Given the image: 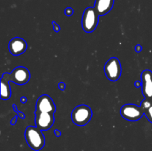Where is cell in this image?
Returning a JSON list of instances; mask_svg holds the SVG:
<instances>
[{
    "label": "cell",
    "instance_id": "1",
    "mask_svg": "<svg viewBox=\"0 0 152 151\" xmlns=\"http://www.w3.org/2000/svg\"><path fill=\"white\" fill-rule=\"evenodd\" d=\"M25 138L28 146L35 151L42 149L45 144V139L42 130L34 126H28L25 132Z\"/></svg>",
    "mask_w": 152,
    "mask_h": 151
},
{
    "label": "cell",
    "instance_id": "2",
    "mask_svg": "<svg viewBox=\"0 0 152 151\" xmlns=\"http://www.w3.org/2000/svg\"><path fill=\"white\" fill-rule=\"evenodd\" d=\"M92 115L93 113L90 107L86 105H80L73 110L71 119L76 125L85 126L91 119Z\"/></svg>",
    "mask_w": 152,
    "mask_h": 151
},
{
    "label": "cell",
    "instance_id": "3",
    "mask_svg": "<svg viewBox=\"0 0 152 151\" xmlns=\"http://www.w3.org/2000/svg\"><path fill=\"white\" fill-rule=\"evenodd\" d=\"M99 15L94 7H89L85 10L82 17V28L86 33H91L97 27Z\"/></svg>",
    "mask_w": 152,
    "mask_h": 151
},
{
    "label": "cell",
    "instance_id": "4",
    "mask_svg": "<svg viewBox=\"0 0 152 151\" xmlns=\"http://www.w3.org/2000/svg\"><path fill=\"white\" fill-rule=\"evenodd\" d=\"M2 77L5 78L9 81L19 84L23 85L27 84L31 78V73L30 71L26 68L22 66L17 67L14 68L11 73H4L2 75Z\"/></svg>",
    "mask_w": 152,
    "mask_h": 151
},
{
    "label": "cell",
    "instance_id": "5",
    "mask_svg": "<svg viewBox=\"0 0 152 151\" xmlns=\"http://www.w3.org/2000/svg\"><path fill=\"white\" fill-rule=\"evenodd\" d=\"M104 71L108 79L111 81H117L122 73V67L120 60L116 57H111L105 63Z\"/></svg>",
    "mask_w": 152,
    "mask_h": 151
},
{
    "label": "cell",
    "instance_id": "6",
    "mask_svg": "<svg viewBox=\"0 0 152 151\" xmlns=\"http://www.w3.org/2000/svg\"><path fill=\"white\" fill-rule=\"evenodd\" d=\"M122 117L128 121H138L144 115V113L140 106L134 104H126L120 109Z\"/></svg>",
    "mask_w": 152,
    "mask_h": 151
},
{
    "label": "cell",
    "instance_id": "7",
    "mask_svg": "<svg viewBox=\"0 0 152 151\" xmlns=\"http://www.w3.org/2000/svg\"><path fill=\"white\" fill-rule=\"evenodd\" d=\"M34 115L36 127L42 131L49 130L54 124V114L36 110L34 112Z\"/></svg>",
    "mask_w": 152,
    "mask_h": 151
},
{
    "label": "cell",
    "instance_id": "8",
    "mask_svg": "<svg viewBox=\"0 0 152 151\" xmlns=\"http://www.w3.org/2000/svg\"><path fill=\"white\" fill-rule=\"evenodd\" d=\"M141 90L144 98L152 100V71L145 70L140 76Z\"/></svg>",
    "mask_w": 152,
    "mask_h": 151
},
{
    "label": "cell",
    "instance_id": "9",
    "mask_svg": "<svg viewBox=\"0 0 152 151\" xmlns=\"http://www.w3.org/2000/svg\"><path fill=\"white\" fill-rule=\"evenodd\" d=\"M56 109V105H55L53 99L48 95H42L37 99V104H36V110L37 111L54 114Z\"/></svg>",
    "mask_w": 152,
    "mask_h": 151
},
{
    "label": "cell",
    "instance_id": "10",
    "mask_svg": "<svg viewBox=\"0 0 152 151\" xmlns=\"http://www.w3.org/2000/svg\"><path fill=\"white\" fill-rule=\"evenodd\" d=\"M27 43L25 40L20 37H15L12 38L8 44V48L10 53L13 56H19L27 50Z\"/></svg>",
    "mask_w": 152,
    "mask_h": 151
},
{
    "label": "cell",
    "instance_id": "11",
    "mask_svg": "<svg viewBox=\"0 0 152 151\" xmlns=\"http://www.w3.org/2000/svg\"><path fill=\"white\" fill-rule=\"evenodd\" d=\"M114 4V0H95L94 7L99 16H104L109 13Z\"/></svg>",
    "mask_w": 152,
    "mask_h": 151
},
{
    "label": "cell",
    "instance_id": "12",
    "mask_svg": "<svg viewBox=\"0 0 152 151\" xmlns=\"http://www.w3.org/2000/svg\"><path fill=\"white\" fill-rule=\"evenodd\" d=\"M0 81H1V99L2 100H8L11 96V90L9 84L10 81L2 76Z\"/></svg>",
    "mask_w": 152,
    "mask_h": 151
},
{
    "label": "cell",
    "instance_id": "13",
    "mask_svg": "<svg viewBox=\"0 0 152 151\" xmlns=\"http://www.w3.org/2000/svg\"><path fill=\"white\" fill-rule=\"evenodd\" d=\"M140 107L143 110L144 115L146 116L148 121L152 123V100L145 99L141 102Z\"/></svg>",
    "mask_w": 152,
    "mask_h": 151
},
{
    "label": "cell",
    "instance_id": "14",
    "mask_svg": "<svg viewBox=\"0 0 152 151\" xmlns=\"http://www.w3.org/2000/svg\"><path fill=\"white\" fill-rule=\"evenodd\" d=\"M13 110H14L15 112L17 113V114H18V115H19V116L21 118H22V119H24V118H25V114H24L23 113H22V112H20V111L18 110L17 108H16V105H13Z\"/></svg>",
    "mask_w": 152,
    "mask_h": 151
},
{
    "label": "cell",
    "instance_id": "15",
    "mask_svg": "<svg viewBox=\"0 0 152 151\" xmlns=\"http://www.w3.org/2000/svg\"><path fill=\"white\" fill-rule=\"evenodd\" d=\"M65 13L66 16H71V15H73V13H74V10H73L71 7H67L65 10Z\"/></svg>",
    "mask_w": 152,
    "mask_h": 151
},
{
    "label": "cell",
    "instance_id": "16",
    "mask_svg": "<svg viewBox=\"0 0 152 151\" xmlns=\"http://www.w3.org/2000/svg\"><path fill=\"white\" fill-rule=\"evenodd\" d=\"M52 25H53V30H54L55 32H59V31H60V30H61L60 26H59V25H58L56 22H53H53H52Z\"/></svg>",
    "mask_w": 152,
    "mask_h": 151
},
{
    "label": "cell",
    "instance_id": "17",
    "mask_svg": "<svg viewBox=\"0 0 152 151\" xmlns=\"http://www.w3.org/2000/svg\"><path fill=\"white\" fill-rule=\"evenodd\" d=\"M58 87H59V90H64L65 89V87H66V84H65L64 82H60L58 84Z\"/></svg>",
    "mask_w": 152,
    "mask_h": 151
},
{
    "label": "cell",
    "instance_id": "18",
    "mask_svg": "<svg viewBox=\"0 0 152 151\" xmlns=\"http://www.w3.org/2000/svg\"><path fill=\"white\" fill-rule=\"evenodd\" d=\"M135 50H136L137 53H140V52L142 50V47H141L140 44H137V45L135 46Z\"/></svg>",
    "mask_w": 152,
    "mask_h": 151
},
{
    "label": "cell",
    "instance_id": "19",
    "mask_svg": "<svg viewBox=\"0 0 152 151\" xmlns=\"http://www.w3.org/2000/svg\"><path fill=\"white\" fill-rule=\"evenodd\" d=\"M16 120H17V117L15 116L14 118L10 121V124H11V125H14V124L16 123Z\"/></svg>",
    "mask_w": 152,
    "mask_h": 151
},
{
    "label": "cell",
    "instance_id": "20",
    "mask_svg": "<svg viewBox=\"0 0 152 151\" xmlns=\"http://www.w3.org/2000/svg\"><path fill=\"white\" fill-rule=\"evenodd\" d=\"M54 133L55 135H56V136H57V137H59V136H61V135H62V133H61V132L59 131V130H55Z\"/></svg>",
    "mask_w": 152,
    "mask_h": 151
},
{
    "label": "cell",
    "instance_id": "21",
    "mask_svg": "<svg viewBox=\"0 0 152 151\" xmlns=\"http://www.w3.org/2000/svg\"><path fill=\"white\" fill-rule=\"evenodd\" d=\"M134 85L136 87H141V81H136L134 83Z\"/></svg>",
    "mask_w": 152,
    "mask_h": 151
},
{
    "label": "cell",
    "instance_id": "22",
    "mask_svg": "<svg viewBox=\"0 0 152 151\" xmlns=\"http://www.w3.org/2000/svg\"><path fill=\"white\" fill-rule=\"evenodd\" d=\"M21 102L22 103H25V102H27V99L26 97H25V96H22V97H21Z\"/></svg>",
    "mask_w": 152,
    "mask_h": 151
}]
</instances>
